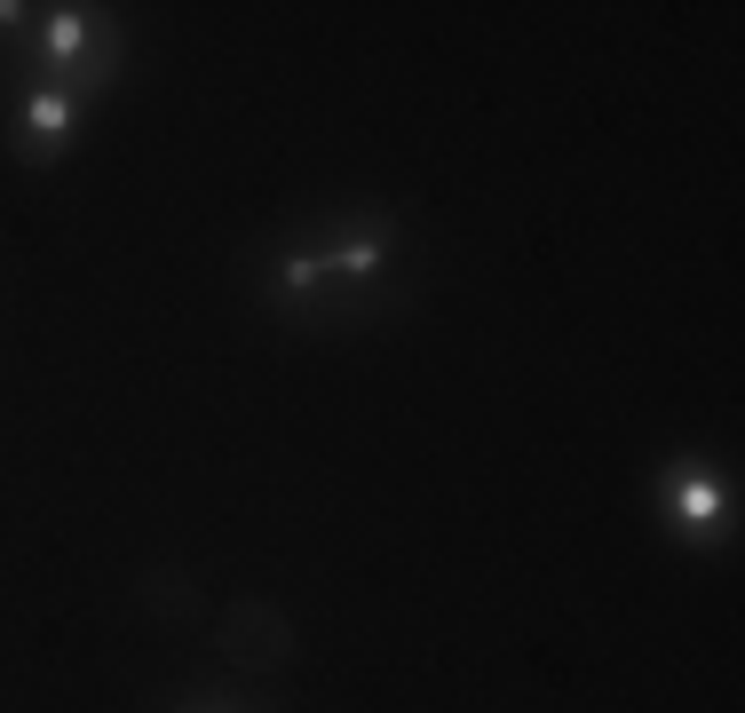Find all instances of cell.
I'll return each instance as SVG.
<instances>
[{
	"label": "cell",
	"mask_w": 745,
	"mask_h": 713,
	"mask_svg": "<svg viewBox=\"0 0 745 713\" xmlns=\"http://www.w3.org/2000/svg\"><path fill=\"white\" fill-rule=\"evenodd\" d=\"M214 650L230 658V666H254V674H278V666H294V626L278 603H230V611L214 618Z\"/></svg>",
	"instance_id": "cell-1"
},
{
	"label": "cell",
	"mask_w": 745,
	"mask_h": 713,
	"mask_svg": "<svg viewBox=\"0 0 745 713\" xmlns=\"http://www.w3.org/2000/svg\"><path fill=\"white\" fill-rule=\"evenodd\" d=\"M143 603H151L159 618H191L199 611V587H191L183 571H151V579H143Z\"/></svg>",
	"instance_id": "cell-2"
}]
</instances>
